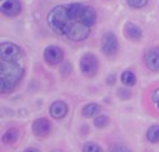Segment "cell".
<instances>
[{
	"mask_svg": "<svg viewBox=\"0 0 159 152\" xmlns=\"http://www.w3.org/2000/svg\"><path fill=\"white\" fill-rule=\"evenodd\" d=\"M89 32H91V27L85 25L84 22L78 21V20H71V22H70L66 27V29L63 31V35L67 36L69 39H71V41L78 42V41L87 39Z\"/></svg>",
	"mask_w": 159,
	"mask_h": 152,
	"instance_id": "obj_3",
	"label": "cell"
},
{
	"mask_svg": "<svg viewBox=\"0 0 159 152\" xmlns=\"http://www.w3.org/2000/svg\"><path fill=\"white\" fill-rule=\"evenodd\" d=\"M152 99H154L155 105L159 108V89H157V91L154 92V95H152Z\"/></svg>",
	"mask_w": 159,
	"mask_h": 152,
	"instance_id": "obj_22",
	"label": "cell"
},
{
	"mask_svg": "<svg viewBox=\"0 0 159 152\" xmlns=\"http://www.w3.org/2000/svg\"><path fill=\"white\" fill-rule=\"evenodd\" d=\"M147 138H148V141L154 142V144L159 142V126H152L149 128L148 133H147Z\"/></svg>",
	"mask_w": 159,
	"mask_h": 152,
	"instance_id": "obj_17",
	"label": "cell"
},
{
	"mask_svg": "<svg viewBox=\"0 0 159 152\" xmlns=\"http://www.w3.org/2000/svg\"><path fill=\"white\" fill-rule=\"evenodd\" d=\"M99 112H101V106L98 103H88L82 109V114L85 117H93L95 114H99Z\"/></svg>",
	"mask_w": 159,
	"mask_h": 152,
	"instance_id": "obj_15",
	"label": "cell"
},
{
	"mask_svg": "<svg viewBox=\"0 0 159 152\" xmlns=\"http://www.w3.org/2000/svg\"><path fill=\"white\" fill-rule=\"evenodd\" d=\"M145 63L152 71H159V53L148 52L145 56Z\"/></svg>",
	"mask_w": 159,
	"mask_h": 152,
	"instance_id": "obj_13",
	"label": "cell"
},
{
	"mask_svg": "<svg viewBox=\"0 0 159 152\" xmlns=\"http://www.w3.org/2000/svg\"><path fill=\"white\" fill-rule=\"evenodd\" d=\"M24 152H39L36 148H28V150H25Z\"/></svg>",
	"mask_w": 159,
	"mask_h": 152,
	"instance_id": "obj_23",
	"label": "cell"
},
{
	"mask_svg": "<svg viewBox=\"0 0 159 152\" xmlns=\"http://www.w3.org/2000/svg\"><path fill=\"white\" fill-rule=\"evenodd\" d=\"M127 3L134 8H141L148 3V0H127Z\"/></svg>",
	"mask_w": 159,
	"mask_h": 152,
	"instance_id": "obj_21",
	"label": "cell"
},
{
	"mask_svg": "<svg viewBox=\"0 0 159 152\" xmlns=\"http://www.w3.org/2000/svg\"><path fill=\"white\" fill-rule=\"evenodd\" d=\"M117 47H119V42L113 34L107 32L102 36V50H103V53L106 56H113L117 52Z\"/></svg>",
	"mask_w": 159,
	"mask_h": 152,
	"instance_id": "obj_6",
	"label": "cell"
},
{
	"mask_svg": "<svg viewBox=\"0 0 159 152\" xmlns=\"http://www.w3.org/2000/svg\"><path fill=\"white\" fill-rule=\"evenodd\" d=\"M32 131H34V134H35L36 137H39V138L46 137L48 134L50 133V123H49V120H46V119L35 120V122H34V124H32Z\"/></svg>",
	"mask_w": 159,
	"mask_h": 152,
	"instance_id": "obj_9",
	"label": "cell"
},
{
	"mask_svg": "<svg viewBox=\"0 0 159 152\" xmlns=\"http://www.w3.org/2000/svg\"><path fill=\"white\" fill-rule=\"evenodd\" d=\"M22 75H24V69L16 61L0 60V89L3 94L16 88Z\"/></svg>",
	"mask_w": 159,
	"mask_h": 152,
	"instance_id": "obj_1",
	"label": "cell"
},
{
	"mask_svg": "<svg viewBox=\"0 0 159 152\" xmlns=\"http://www.w3.org/2000/svg\"><path fill=\"white\" fill-rule=\"evenodd\" d=\"M121 81H123L124 85L133 87V85L135 84V75H134V73H131V71H124L123 74H121Z\"/></svg>",
	"mask_w": 159,
	"mask_h": 152,
	"instance_id": "obj_18",
	"label": "cell"
},
{
	"mask_svg": "<svg viewBox=\"0 0 159 152\" xmlns=\"http://www.w3.org/2000/svg\"><path fill=\"white\" fill-rule=\"evenodd\" d=\"M71 22V18L69 16V11L63 6H57L55 7L48 16V24L53 31L59 34H63V31L66 29V27Z\"/></svg>",
	"mask_w": 159,
	"mask_h": 152,
	"instance_id": "obj_2",
	"label": "cell"
},
{
	"mask_svg": "<svg viewBox=\"0 0 159 152\" xmlns=\"http://www.w3.org/2000/svg\"><path fill=\"white\" fill-rule=\"evenodd\" d=\"M0 11L6 16H17L21 13V3L18 0H0Z\"/></svg>",
	"mask_w": 159,
	"mask_h": 152,
	"instance_id": "obj_7",
	"label": "cell"
},
{
	"mask_svg": "<svg viewBox=\"0 0 159 152\" xmlns=\"http://www.w3.org/2000/svg\"><path fill=\"white\" fill-rule=\"evenodd\" d=\"M45 60L48 61L49 64H52V66H55V64H59L61 60H63L64 55H63V50L60 49V47L57 46H49L45 49Z\"/></svg>",
	"mask_w": 159,
	"mask_h": 152,
	"instance_id": "obj_8",
	"label": "cell"
},
{
	"mask_svg": "<svg viewBox=\"0 0 159 152\" xmlns=\"http://www.w3.org/2000/svg\"><path fill=\"white\" fill-rule=\"evenodd\" d=\"M93 123H95L96 127H106L107 123H109V119H107L106 116H103V114H101V116L96 117Z\"/></svg>",
	"mask_w": 159,
	"mask_h": 152,
	"instance_id": "obj_20",
	"label": "cell"
},
{
	"mask_svg": "<svg viewBox=\"0 0 159 152\" xmlns=\"http://www.w3.org/2000/svg\"><path fill=\"white\" fill-rule=\"evenodd\" d=\"M53 152H61V151H59V150H57V151H53Z\"/></svg>",
	"mask_w": 159,
	"mask_h": 152,
	"instance_id": "obj_24",
	"label": "cell"
},
{
	"mask_svg": "<svg viewBox=\"0 0 159 152\" xmlns=\"http://www.w3.org/2000/svg\"><path fill=\"white\" fill-rule=\"evenodd\" d=\"M50 114H52L55 119H61L67 114V105L61 101H56L52 103L50 106Z\"/></svg>",
	"mask_w": 159,
	"mask_h": 152,
	"instance_id": "obj_11",
	"label": "cell"
},
{
	"mask_svg": "<svg viewBox=\"0 0 159 152\" xmlns=\"http://www.w3.org/2000/svg\"><path fill=\"white\" fill-rule=\"evenodd\" d=\"M78 21L84 22V24L88 25V27H92V25L96 22V13H95V10H93L92 7H89V6H85Z\"/></svg>",
	"mask_w": 159,
	"mask_h": 152,
	"instance_id": "obj_10",
	"label": "cell"
},
{
	"mask_svg": "<svg viewBox=\"0 0 159 152\" xmlns=\"http://www.w3.org/2000/svg\"><path fill=\"white\" fill-rule=\"evenodd\" d=\"M17 138H18V131H17L16 128H8V130L3 134V142H4V144H8V145L14 144V142L17 141Z\"/></svg>",
	"mask_w": 159,
	"mask_h": 152,
	"instance_id": "obj_16",
	"label": "cell"
},
{
	"mask_svg": "<svg viewBox=\"0 0 159 152\" xmlns=\"http://www.w3.org/2000/svg\"><path fill=\"white\" fill-rule=\"evenodd\" d=\"M82 151L84 152H103L102 148L98 144H95V142H87L84 145V148H82Z\"/></svg>",
	"mask_w": 159,
	"mask_h": 152,
	"instance_id": "obj_19",
	"label": "cell"
},
{
	"mask_svg": "<svg viewBox=\"0 0 159 152\" xmlns=\"http://www.w3.org/2000/svg\"><path fill=\"white\" fill-rule=\"evenodd\" d=\"M80 67H81V71L87 77H92L98 71V60H96V57L93 55L88 53V55L82 56L81 61H80Z\"/></svg>",
	"mask_w": 159,
	"mask_h": 152,
	"instance_id": "obj_5",
	"label": "cell"
},
{
	"mask_svg": "<svg viewBox=\"0 0 159 152\" xmlns=\"http://www.w3.org/2000/svg\"><path fill=\"white\" fill-rule=\"evenodd\" d=\"M85 6H82L81 3H73L67 7V11H69V16L71 20H80L82 14V10H84Z\"/></svg>",
	"mask_w": 159,
	"mask_h": 152,
	"instance_id": "obj_14",
	"label": "cell"
},
{
	"mask_svg": "<svg viewBox=\"0 0 159 152\" xmlns=\"http://www.w3.org/2000/svg\"><path fill=\"white\" fill-rule=\"evenodd\" d=\"M21 57V50L17 45L11 42H4L0 45V60L6 61H17Z\"/></svg>",
	"mask_w": 159,
	"mask_h": 152,
	"instance_id": "obj_4",
	"label": "cell"
},
{
	"mask_svg": "<svg viewBox=\"0 0 159 152\" xmlns=\"http://www.w3.org/2000/svg\"><path fill=\"white\" fill-rule=\"evenodd\" d=\"M124 32H126L127 38L131 39V41H140L141 36H143V32H141V29L135 24H131V22H129V24L126 25V29H124Z\"/></svg>",
	"mask_w": 159,
	"mask_h": 152,
	"instance_id": "obj_12",
	"label": "cell"
}]
</instances>
